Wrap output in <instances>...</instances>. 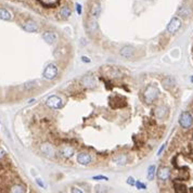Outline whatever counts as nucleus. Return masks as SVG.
Listing matches in <instances>:
<instances>
[{
  "label": "nucleus",
  "instance_id": "nucleus-31",
  "mask_svg": "<svg viewBox=\"0 0 193 193\" xmlns=\"http://www.w3.org/2000/svg\"><path fill=\"white\" fill-rule=\"evenodd\" d=\"M4 154H6V153H4V151H3V150H2V149H0V157H2V156H3Z\"/></svg>",
  "mask_w": 193,
  "mask_h": 193
},
{
  "label": "nucleus",
  "instance_id": "nucleus-4",
  "mask_svg": "<svg viewBox=\"0 0 193 193\" xmlns=\"http://www.w3.org/2000/svg\"><path fill=\"white\" fill-rule=\"evenodd\" d=\"M58 67H56L55 64H49L48 66L45 69L44 71V77L46 79H48V80H52V79H54L56 77V75H58Z\"/></svg>",
  "mask_w": 193,
  "mask_h": 193
},
{
  "label": "nucleus",
  "instance_id": "nucleus-24",
  "mask_svg": "<svg viewBox=\"0 0 193 193\" xmlns=\"http://www.w3.org/2000/svg\"><path fill=\"white\" fill-rule=\"evenodd\" d=\"M127 183H128L129 186H135L136 181H135V179H133V177H129V178L127 179Z\"/></svg>",
  "mask_w": 193,
  "mask_h": 193
},
{
  "label": "nucleus",
  "instance_id": "nucleus-12",
  "mask_svg": "<svg viewBox=\"0 0 193 193\" xmlns=\"http://www.w3.org/2000/svg\"><path fill=\"white\" fill-rule=\"evenodd\" d=\"M178 14L180 15V17H190V15L192 14V10H191V8H190L189 6L183 4V6L179 7Z\"/></svg>",
  "mask_w": 193,
  "mask_h": 193
},
{
  "label": "nucleus",
  "instance_id": "nucleus-32",
  "mask_svg": "<svg viewBox=\"0 0 193 193\" xmlns=\"http://www.w3.org/2000/svg\"><path fill=\"white\" fill-rule=\"evenodd\" d=\"M191 81H192V83H193V76L191 77Z\"/></svg>",
  "mask_w": 193,
  "mask_h": 193
},
{
  "label": "nucleus",
  "instance_id": "nucleus-11",
  "mask_svg": "<svg viewBox=\"0 0 193 193\" xmlns=\"http://www.w3.org/2000/svg\"><path fill=\"white\" fill-rule=\"evenodd\" d=\"M42 38H44L45 41L48 42L50 45L54 44V42L56 41V35L53 31H45V33L42 34Z\"/></svg>",
  "mask_w": 193,
  "mask_h": 193
},
{
  "label": "nucleus",
  "instance_id": "nucleus-2",
  "mask_svg": "<svg viewBox=\"0 0 193 193\" xmlns=\"http://www.w3.org/2000/svg\"><path fill=\"white\" fill-rule=\"evenodd\" d=\"M179 124L182 128L188 129L192 126L193 124V117L189 112H182L179 117Z\"/></svg>",
  "mask_w": 193,
  "mask_h": 193
},
{
  "label": "nucleus",
  "instance_id": "nucleus-15",
  "mask_svg": "<svg viewBox=\"0 0 193 193\" xmlns=\"http://www.w3.org/2000/svg\"><path fill=\"white\" fill-rule=\"evenodd\" d=\"M61 154L64 157H72L73 154H74V149L69 147V145H65V147H61Z\"/></svg>",
  "mask_w": 193,
  "mask_h": 193
},
{
  "label": "nucleus",
  "instance_id": "nucleus-7",
  "mask_svg": "<svg viewBox=\"0 0 193 193\" xmlns=\"http://www.w3.org/2000/svg\"><path fill=\"white\" fill-rule=\"evenodd\" d=\"M22 27H23V29L25 31H27V33H36L38 31V25L36 24V22L31 21V20L25 22Z\"/></svg>",
  "mask_w": 193,
  "mask_h": 193
},
{
  "label": "nucleus",
  "instance_id": "nucleus-29",
  "mask_svg": "<svg viewBox=\"0 0 193 193\" xmlns=\"http://www.w3.org/2000/svg\"><path fill=\"white\" fill-rule=\"evenodd\" d=\"M37 183H38V185H39L40 187H41V188H45V185H44V183L41 182V181H40V179H37Z\"/></svg>",
  "mask_w": 193,
  "mask_h": 193
},
{
  "label": "nucleus",
  "instance_id": "nucleus-1",
  "mask_svg": "<svg viewBox=\"0 0 193 193\" xmlns=\"http://www.w3.org/2000/svg\"><path fill=\"white\" fill-rule=\"evenodd\" d=\"M158 92L160 91H158V89L155 87V86H153V85L149 86V87L145 89L144 94H143L144 101L147 102V103H152V102H154L156 99H157Z\"/></svg>",
  "mask_w": 193,
  "mask_h": 193
},
{
  "label": "nucleus",
  "instance_id": "nucleus-16",
  "mask_svg": "<svg viewBox=\"0 0 193 193\" xmlns=\"http://www.w3.org/2000/svg\"><path fill=\"white\" fill-rule=\"evenodd\" d=\"M175 85H176V80H175L174 77L168 76L163 79V86H164L165 88H171V87H174Z\"/></svg>",
  "mask_w": 193,
  "mask_h": 193
},
{
  "label": "nucleus",
  "instance_id": "nucleus-10",
  "mask_svg": "<svg viewBox=\"0 0 193 193\" xmlns=\"http://www.w3.org/2000/svg\"><path fill=\"white\" fill-rule=\"evenodd\" d=\"M77 161L80 165H88L91 162V156L88 153H80L77 156Z\"/></svg>",
  "mask_w": 193,
  "mask_h": 193
},
{
  "label": "nucleus",
  "instance_id": "nucleus-13",
  "mask_svg": "<svg viewBox=\"0 0 193 193\" xmlns=\"http://www.w3.org/2000/svg\"><path fill=\"white\" fill-rule=\"evenodd\" d=\"M13 19V15L8 9L4 8H0V20H3V21H11Z\"/></svg>",
  "mask_w": 193,
  "mask_h": 193
},
{
  "label": "nucleus",
  "instance_id": "nucleus-23",
  "mask_svg": "<svg viewBox=\"0 0 193 193\" xmlns=\"http://www.w3.org/2000/svg\"><path fill=\"white\" fill-rule=\"evenodd\" d=\"M89 29H90V31H96V29H97V22H96V21L90 22Z\"/></svg>",
  "mask_w": 193,
  "mask_h": 193
},
{
  "label": "nucleus",
  "instance_id": "nucleus-8",
  "mask_svg": "<svg viewBox=\"0 0 193 193\" xmlns=\"http://www.w3.org/2000/svg\"><path fill=\"white\" fill-rule=\"evenodd\" d=\"M170 177V170L169 168H166V167H162V168L158 169L157 171V178L160 180H163V181H166L168 180Z\"/></svg>",
  "mask_w": 193,
  "mask_h": 193
},
{
  "label": "nucleus",
  "instance_id": "nucleus-28",
  "mask_svg": "<svg viewBox=\"0 0 193 193\" xmlns=\"http://www.w3.org/2000/svg\"><path fill=\"white\" fill-rule=\"evenodd\" d=\"M165 147H166V144H163V145H162V147H161V149L158 150V152H157V154H158V155H161V153H162V152H163V150L165 149Z\"/></svg>",
  "mask_w": 193,
  "mask_h": 193
},
{
  "label": "nucleus",
  "instance_id": "nucleus-17",
  "mask_svg": "<svg viewBox=\"0 0 193 193\" xmlns=\"http://www.w3.org/2000/svg\"><path fill=\"white\" fill-rule=\"evenodd\" d=\"M167 114V108L166 106H160V108L156 109V116L157 118H164Z\"/></svg>",
  "mask_w": 193,
  "mask_h": 193
},
{
  "label": "nucleus",
  "instance_id": "nucleus-9",
  "mask_svg": "<svg viewBox=\"0 0 193 193\" xmlns=\"http://www.w3.org/2000/svg\"><path fill=\"white\" fill-rule=\"evenodd\" d=\"M119 53H121V55L124 56V58L130 59L131 56H133V53H135V49H133V47H130V46H125V47H123V48L121 49Z\"/></svg>",
  "mask_w": 193,
  "mask_h": 193
},
{
  "label": "nucleus",
  "instance_id": "nucleus-14",
  "mask_svg": "<svg viewBox=\"0 0 193 193\" xmlns=\"http://www.w3.org/2000/svg\"><path fill=\"white\" fill-rule=\"evenodd\" d=\"M81 83H83L84 86H86V87H94L96 86V79H94V76H85L83 78V80H81Z\"/></svg>",
  "mask_w": 193,
  "mask_h": 193
},
{
  "label": "nucleus",
  "instance_id": "nucleus-25",
  "mask_svg": "<svg viewBox=\"0 0 193 193\" xmlns=\"http://www.w3.org/2000/svg\"><path fill=\"white\" fill-rule=\"evenodd\" d=\"M94 180H100V179H102V180H108V177H105V176H94Z\"/></svg>",
  "mask_w": 193,
  "mask_h": 193
},
{
  "label": "nucleus",
  "instance_id": "nucleus-18",
  "mask_svg": "<svg viewBox=\"0 0 193 193\" xmlns=\"http://www.w3.org/2000/svg\"><path fill=\"white\" fill-rule=\"evenodd\" d=\"M101 13V7H100L99 3H96L91 9V15L94 17H98Z\"/></svg>",
  "mask_w": 193,
  "mask_h": 193
},
{
  "label": "nucleus",
  "instance_id": "nucleus-22",
  "mask_svg": "<svg viewBox=\"0 0 193 193\" xmlns=\"http://www.w3.org/2000/svg\"><path fill=\"white\" fill-rule=\"evenodd\" d=\"M136 187L138 188V189H141V190H144V189H147V186L144 185V183H142V182H140V181H136Z\"/></svg>",
  "mask_w": 193,
  "mask_h": 193
},
{
  "label": "nucleus",
  "instance_id": "nucleus-5",
  "mask_svg": "<svg viewBox=\"0 0 193 193\" xmlns=\"http://www.w3.org/2000/svg\"><path fill=\"white\" fill-rule=\"evenodd\" d=\"M180 27H181V20L179 17H175L170 20V22L167 25V31L170 34H175L180 29Z\"/></svg>",
  "mask_w": 193,
  "mask_h": 193
},
{
  "label": "nucleus",
  "instance_id": "nucleus-21",
  "mask_svg": "<svg viewBox=\"0 0 193 193\" xmlns=\"http://www.w3.org/2000/svg\"><path fill=\"white\" fill-rule=\"evenodd\" d=\"M11 191L12 192H25V189L22 186H13Z\"/></svg>",
  "mask_w": 193,
  "mask_h": 193
},
{
  "label": "nucleus",
  "instance_id": "nucleus-26",
  "mask_svg": "<svg viewBox=\"0 0 193 193\" xmlns=\"http://www.w3.org/2000/svg\"><path fill=\"white\" fill-rule=\"evenodd\" d=\"M76 11H77V13H78V14H81V6L79 3L76 4Z\"/></svg>",
  "mask_w": 193,
  "mask_h": 193
},
{
  "label": "nucleus",
  "instance_id": "nucleus-30",
  "mask_svg": "<svg viewBox=\"0 0 193 193\" xmlns=\"http://www.w3.org/2000/svg\"><path fill=\"white\" fill-rule=\"evenodd\" d=\"M72 192H83L81 190H78L77 188H73L72 189Z\"/></svg>",
  "mask_w": 193,
  "mask_h": 193
},
{
  "label": "nucleus",
  "instance_id": "nucleus-20",
  "mask_svg": "<svg viewBox=\"0 0 193 193\" xmlns=\"http://www.w3.org/2000/svg\"><path fill=\"white\" fill-rule=\"evenodd\" d=\"M154 175H155V166L154 165H151L147 169V179L149 180H153Z\"/></svg>",
  "mask_w": 193,
  "mask_h": 193
},
{
  "label": "nucleus",
  "instance_id": "nucleus-6",
  "mask_svg": "<svg viewBox=\"0 0 193 193\" xmlns=\"http://www.w3.org/2000/svg\"><path fill=\"white\" fill-rule=\"evenodd\" d=\"M40 150L48 157H53L55 155V150H54V147L50 143H44L41 145V147H40Z\"/></svg>",
  "mask_w": 193,
  "mask_h": 193
},
{
  "label": "nucleus",
  "instance_id": "nucleus-27",
  "mask_svg": "<svg viewBox=\"0 0 193 193\" xmlns=\"http://www.w3.org/2000/svg\"><path fill=\"white\" fill-rule=\"evenodd\" d=\"M81 61H83V62H85V63H89L90 62V59L87 58V56H83V58H81Z\"/></svg>",
  "mask_w": 193,
  "mask_h": 193
},
{
  "label": "nucleus",
  "instance_id": "nucleus-3",
  "mask_svg": "<svg viewBox=\"0 0 193 193\" xmlns=\"http://www.w3.org/2000/svg\"><path fill=\"white\" fill-rule=\"evenodd\" d=\"M47 106H49L50 109L53 110H59L63 106V100L58 96H51L47 99L46 101Z\"/></svg>",
  "mask_w": 193,
  "mask_h": 193
},
{
  "label": "nucleus",
  "instance_id": "nucleus-19",
  "mask_svg": "<svg viewBox=\"0 0 193 193\" xmlns=\"http://www.w3.org/2000/svg\"><path fill=\"white\" fill-rule=\"evenodd\" d=\"M60 13H61V17H64V19H67V17H71V14H72L71 9H70L69 7H63V8L61 9Z\"/></svg>",
  "mask_w": 193,
  "mask_h": 193
}]
</instances>
